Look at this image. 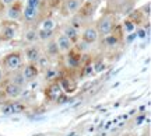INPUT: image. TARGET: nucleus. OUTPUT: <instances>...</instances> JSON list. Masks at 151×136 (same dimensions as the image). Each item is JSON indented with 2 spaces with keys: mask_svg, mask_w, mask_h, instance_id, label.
<instances>
[{
  "mask_svg": "<svg viewBox=\"0 0 151 136\" xmlns=\"http://www.w3.org/2000/svg\"><path fill=\"white\" fill-rule=\"evenodd\" d=\"M1 65L6 70L9 72H16L18 70L22 65V54L20 51H14V52H10L7 54L1 60Z\"/></svg>",
  "mask_w": 151,
  "mask_h": 136,
  "instance_id": "1",
  "label": "nucleus"
},
{
  "mask_svg": "<svg viewBox=\"0 0 151 136\" xmlns=\"http://www.w3.org/2000/svg\"><path fill=\"white\" fill-rule=\"evenodd\" d=\"M113 27H115V16L111 14V13H106L104 14L99 21H98V25H97V31H98V35H108L113 31Z\"/></svg>",
  "mask_w": 151,
  "mask_h": 136,
  "instance_id": "2",
  "label": "nucleus"
},
{
  "mask_svg": "<svg viewBox=\"0 0 151 136\" xmlns=\"http://www.w3.org/2000/svg\"><path fill=\"white\" fill-rule=\"evenodd\" d=\"M80 38L84 41V42H87V44H94V42H97L98 39V31H97V27H92V25H90V27H86L84 30H83V33H81Z\"/></svg>",
  "mask_w": 151,
  "mask_h": 136,
  "instance_id": "3",
  "label": "nucleus"
},
{
  "mask_svg": "<svg viewBox=\"0 0 151 136\" xmlns=\"http://www.w3.org/2000/svg\"><path fill=\"white\" fill-rule=\"evenodd\" d=\"M22 14V4L20 0L13 1L11 4H9V10H7V17L10 20H18Z\"/></svg>",
  "mask_w": 151,
  "mask_h": 136,
  "instance_id": "4",
  "label": "nucleus"
},
{
  "mask_svg": "<svg viewBox=\"0 0 151 136\" xmlns=\"http://www.w3.org/2000/svg\"><path fill=\"white\" fill-rule=\"evenodd\" d=\"M24 56H25V59L29 62V63H35L38 60V58L41 56V49L39 46L37 45H31V46H27L25 51H24Z\"/></svg>",
  "mask_w": 151,
  "mask_h": 136,
  "instance_id": "5",
  "label": "nucleus"
},
{
  "mask_svg": "<svg viewBox=\"0 0 151 136\" xmlns=\"http://www.w3.org/2000/svg\"><path fill=\"white\" fill-rule=\"evenodd\" d=\"M39 75V67H38L35 63H28L24 70H22V76L27 82H31V80H35Z\"/></svg>",
  "mask_w": 151,
  "mask_h": 136,
  "instance_id": "6",
  "label": "nucleus"
},
{
  "mask_svg": "<svg viewBox=\"0 0 151 136\" xmlns=\"http://www.w3.org/2000/svg\"><path fill=\"white\" fill-rule=\"evenodd\" d=\"M56 44H58V46H59L60 54H67V52H69L70 49H73V46H74V45L71 44V41L66 37L65 34H60L59 37H58Z\"/></svg>",
  "mask_w": 151,
  "mask_h": 136,
  "instance_id": "7",
  "label": "nucleus"
},
{
  "mask_svg": "<svg viewBox=\"0 0 151 136\" xmlns=\"http://www.w3.org/2000/svg\"><path fill=\"white\" fill-rule=\"evenodd\" d=\"M21 91H22V87H20V86H17V84H14L11 82L7 83L4 86V93L9 98H17L21 94Z\"/></svg>",
  "mask_w": 151,
  "mask_h": 136,
  "instance_id": "8",
  "label": "nucleus"
},
{
  "mask_svg": "<svg viewBox=\"0 0 151 136\" xmlns=\"http://www.w3.org/2000/svg\"><path fill=\"white\" fill-rule=\"evenodd\" d=\"M63 34H65L67 38L71 41V44L76 45L78 41H80V31L78 30H76L74 27H71V25H67V27H65V30H63Z\"/></svg>",
  "mask_w": 151,
  "mask_h": 136,
  "instance_id": "9",
  "label": "nucleus"
},
{
  "mask_svg": "<svg viewBox=\"0 0 151 136\" xmlns=\"http://www.w3.org/2000/svg\"><path fill=\"white\" fill-rule=\"evenodd\" d=\"M80 60H81V52H78L77 49H76V51L70 49V51L67 52V63H69V66L77 67V66L80 65Z\"/></svg>",
  "mask_w": 151,
  "mask_h": 136,
  "instance_id": "10",
  "label": "nucleus"
},
{
  "mask_svg": "<svg viewBox=\"0 0 151 136\" xmlns=\"http://www.w3.org/2000/svg\"><path fill=\"white\" fill-rule=\"evenodd\" d=\"M59 55H60V51L58 44H56V41L55 39H49L48 44H46V56L50 59V58H58Z\"/></svg>",
  "mask_w": 151,
  "mask_h": 136,
  "instance_id": "11",
  "label": "nucleus"
},
{
  "mask_svg": "<svg viewBox=\"0 0 151 136\" xmlns=\"http://www.w3.org/2000/svg\"><path fill=\"white\" fill-rule=\"evenodd\" d=\"M22 16L27 20L28 22H32L38 18V9L35 7H31V6H27L25 9H22Z\"/></svg>",
  "mask_w": 151,
  "mask_h": 136,
  "instance_id": "12",
  "label": "nucleus"
},
{
  "mask_svg": "<svg viewBox=\"0 0 151 136\" xmlns=\"http://www.w3.org/2000/svg\"><path fill=\"white\" fill-rule=\"evenodd\" d=\"M60 94H62V87H60L58 83L50 84L49 88L46 90V97H48L49 100H56V98L60 97Z\"/></svg>",
  "mask_w": 151,
  "mask_h": 136,
  "instance_id": "13",
  "label": "nucleus"
},
{
  "mask_svg": "<svg viewBox=\"0 0 151 136\" xmlns=\"http://www.w3.org/2000/svg\"><path fill=\"white\" fill-rule=\"evenodd\" d=\"M119 42H120V38H119L116 34H113V31L104 37V45L106 48H115V46H118Z\"/></svg>",
  "mask_w": 151,
  "mask_h": 136,
  "instance_id": "14",
  "label": "nucleus"
},
{
  "mask_svg": "<svg viewBox=\"0 0 151 136\" xmlns=\"http://www.w3.org/2000/svg\"><path fill=\"white\" fill-rule=\"evenodd\" d=\"M65 6L70 14H74V13H77L81 9L83 3H81V0H66Z\"/></svg>",
  "mask_w": 151,
  "mask_h": 136,
  "instance_id": "15",
  "label": "nucleus"
},
{
  "mask_svg": "<svg viewBox=\"0 0 151 136\" xmlns=\"http://www.w3.org/2000/svg\"><path fill=\"white\" fill-rule=\"evenodd\" d=\"M14 35H16V28L10 27V25H6L0 31V39L1 41H10V39L14 38Z\"/></svg>",
  "mask_w": 151,
  "mask_h": 136,
  "instance_id": "16",
  "label": "nucleus"
},
{
  "mask_svg": "<svg viewBox=\"0 0 151 136\" xmlns=\"http://www.w3.org/2000/svg\"><path fill=\"white\" fill-rule=\"evenodd\" d=\"M25 109V105L21 103H11L9 104L7 107H4V111L6 114H17V112H21V111H24Z\"/></svg>",
  "mask_w": 151,
  "mask_h": 136,
  "instance_id": "17",
  "label": "nucleus"
},
{
  "mask_svg": "<svg viewBox=\"0 0 151 136\" xmlns=\"http://www.w3.org/2000/svg\"><path fill=\"white\" fill-rule=\"evenodd\" d=\"M53 31L55 30H38V41H49V39L53 38Z\"/></svg>",
  "mask_w": 151,
  "mask_h": 136,
  "instance_id": "18",
  "label": "nucleus"
},
{
  "mask_svg": "<svg viewBox=\"0 0 151 136\" xmlns=\"http://www.w3.org/2000/svg\"><path fill=\"white\" fill-rule=\"evenodd\" d=\"M24 39H25V42L28 44H34V42H37L38 41V33L37 30H28L25 35H24Z\"/></svg>",
  "mask_w": 151,
  "mask_h": 136,
  "instance_id": "19",
  "label": "nucleus"
},
{
  "mask_svg": "<svg viewBox=\"0 0 151 136\" xmlns=\"http://www.w3.org/2000/svg\"><path fill=\"white\" fill-rule=\"evenodd\" d=\"M55 27H56V22H55L53 18H45L42 21V27L43 30H55Z\"/></svg>",
  "mask_w": 151,
  "mask_h": 136,
  "instance_id": "20",
  "label": "nucleus"
},
{
  "mask_svg": "<svg viewBox=\"0 0 151 136\" xmlns=\"http://www.w3.org/2000/svg\"><path fill=\"white\" fill-rule=\"evenodd\" d=\"M35 65H37V66H41V67H48V65H49V58L46 56V55H41V56L38 58V60L35 62Z\"/></svg>",
  "mask_w": 151,
  "mask_h": 136,
  "instance_id": "21",
  "label": "nucleus"
},
{
  "mask_svg": "<svg viewBox=\"0 0 151 136\" xmlns=\"http://www.w3.org/2000/svg\"><path fill=\"white\" fill-rule=\"evenodd\" d=\"M11 83H14V84H17V86H20V87H22L25 83H27V80L24 79V76H22L21 73H18V75H16V76L13 77V80H11Z\"/></svg>",
  "mask_w": 151,
  "mask_h": 136,
  "instance_id": "22",
  "label": "nucleus"
},
{
  "mask_svg": "<svg viewBox=\"0 0 151 136\" xmlns=\"http://www.w3.org/2000/svg\"><path fill=\"white\" fill-rule=\"evenodd\" d=\"M62 87L65 88V90H67V91H73V90L76 88V86H74V83H71L70 84L69 79L66 77V80H62Z\"/></svg>",
  "mask_w": 151,
  "mask_h": 136,
  "instance_id": "23",
  "label": "nucleus"
},
{
  "mask_svg": "<svg viewBox=\"0 0 151 136\" xmlns=\"http://www.w3.org/2000/svg\"><path fill=\"white\" fill-rule=\"evenodd\" d=\"M41 1H42V0H27V6H31V7L39 9V6H41Z\"/></svg>",
  "mask_w": 151,
  "mask_h": 136,
  "instance_id": "24",
  "label": "nucleus"
},
{
  "mask_svg": "<svg viewBox=\"0 0 151 136\" xmlns=\"http://www.w3.org/2000/svg\"><path fill=\"white\" fill-rule=\"evenodd\" d=\"M105 67H104V63H97L95 65V72H102Z\"/></svg>",
  "mask_w": 151,
  "mask_h": 136,
  "instance_id": "25",
  "label": "nucleus"
},
{
  "mask_svg": "<svg viewBox=\"0 0 151 136\" xmlns=\"http://www.w3.org/2000/svg\"><path fill=\"white\" fill-rule=\"evenodd\" d=\"M13 1H16V0H1V3H3V4H11V3H13Z\"/></svg>",
  "mask_w": 151,
  "mask_h": 136,
  "instance_id": "26",
  "label": "nucleus"
},
{
  "mask_svg": "<svg viewBox=\"0 0 151 136\" xmlns=\"http://www.w3.org/2000/svg\"><path fill=\"white\" fill-rule=\"evenodd\" d=\"M3 80V70H1V67H0V82Z\"/></svg>",
  "mask_w": 151,
  "mask_h": 136,
  "instance_id": "27",
  "label": "nucleus"
}]
</instances>
